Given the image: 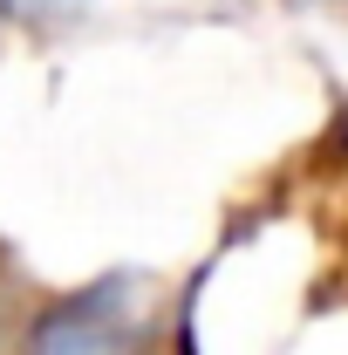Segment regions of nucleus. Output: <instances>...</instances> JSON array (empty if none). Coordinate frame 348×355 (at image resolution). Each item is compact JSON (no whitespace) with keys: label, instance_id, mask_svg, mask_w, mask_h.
<instances>
[{"label":"nucleus","instance_id":"obj_1","mask_svg":"<svg viewBox=\"0 0 348 355\" xmlns=\"http://www.w3.org/2000/svg\"><path fill=\"white\" fill-rule=\"evenodd\" d=\"M28 355H137V308L123 280H103L89 294H69L42 308L28 328Z\"/></svg>","mask_w":348,"mask_h":355}]
</instances>
